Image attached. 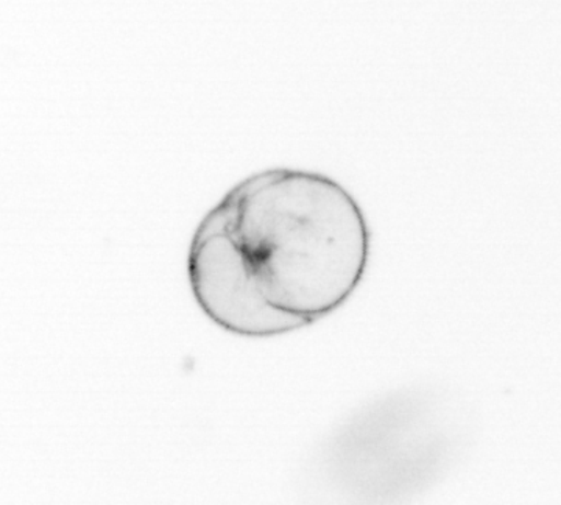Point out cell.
I'll list each match as a JSON object with an SVG mask.
<instances>
[{"mask_svg":"<svg viewBox=\"0 0 561 505\" xmlns=\"http://www.w3.org/2000/svg\"><path fill=\"white\" fill-rule=\"evenodd\" d=\"M371 234L359 203L321 173H254L198 223L187 253L195 301L242 337H275L337 311L359 286Z\"/></svg>","mask_w":561,"mask_h":505,"instance_id":"6da1fadb","label":"cell"}]
</instances>
